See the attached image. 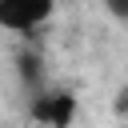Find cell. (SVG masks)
I'll use <instances>...</instances> for the list:
<instances>
[{
    "instance_id": "cell-5",
    "label": "cell",
    "mask_w": 128,
    "mask_h": 128,
    "mask_svg": "<svg viewBox=\"0 0 128 128\" xmlns=\"http://www.w3.org/2000/svg\"><path fill=\"white\" fill-rule=\"evenodd\" d=\"M116 112L128 120V84H124V88H120V96H116Z\"/></svg>"
},
{
    "instance_id": "cell-2",
    "label": "cell",
    "mask_w": 128,
    "mask_h": 128,
    "mask_svg": "<svg viewBox=\"0 0 128 128\" xmlns=\"http://www.w3.org/2000/svg\"><path fill=\"white\" fill-rule=\"evenodd\" d=\"M76 116V96L72 92H44L32 100V120L48 128H68Z\"/></svg>"
},
{
    "instance_id": "cell-4",
    "label": "cell",
    "mask_w": 128,
    "mask_h": 128,
    "mask_svg": "<svg viewBox=\"0 0 128 128\" xmlns=\"http://www.w3.org/2000/svg\"><path fill=\"white\" fill-rule=\"evenodd\" d=\"M104 4H108V12L116 20H128V0H104Z\"/></svg>"
},
{
    "instance_id": "cell-1",
    "label": "cell",
    "mask_w": 128,
    "mask_h": 128,
    "mask_svg": "<svg viewBox=\"0 0 128 128\" xmlns=\"http://www.w3.org/2000/svg\"><path fill=\"white\" fill-rule=\"evenodd\" d=\"M52 4L56 0H0V28L28 32L52 16Z\"/></svg>"
},
{
    "instance_id": "cell-3",
    "label": "cell",
    "mask_w": 128,
    "mask_h": 128,
    "mask_svg": "<svg viewBox=\"0 0 128 128\" xmlns=\"http://www.w3.org/2000/svg\"><path fill=\"white\" fill-rule=\"evenodd\" d=\"M16 64H20V76H24L28 84H36V80H40V56H36V52H20V56H16Z\"/></svg>"
}]
</instances>
